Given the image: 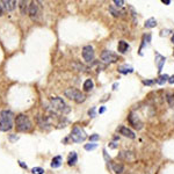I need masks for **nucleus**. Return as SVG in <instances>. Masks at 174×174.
I'll return each mask as SVG.
<instances>
[{"instance_id":"412c9836","label":"nucleus","mask_w":174,"mask_h":174,"mask_svg":"<svg viewBox=\"0 0 174 174\" xmlns=\"http://www.w3.org/2000/svg\"><path fill=\"white\" fill-rule=\"evenodd\" d=\"M156 24H157V20L154 18H150L149 20H146L144 26H145V28H153V27H156Z\"/></svg>"},{"instance_id":"f03ea898","label":"nucleus","mask_w":174,"mask_h":174,"mask_svg":"<svg viewBox=\"0 0 174 174\" xmlns=\"http://www.w3.org/2000/svg\"><path fill=\"white\" fill-rule=\"evenodd\" d=\"M15 125H16V130L20 132H28L32 130V127H33L29 117L24 114H20L16 116Z\"/></svg>"},{"instance_id":"2eb2a0df","label":"nucleus","mask_w":174,"mask_h":174,"mask_svg":"<svg viewBox=\"0 0 174 174\" xmlns=\"http://www.w3.org/2000/svg\"><path fill=\"white\" fill-rule=\"evenodd\" d=\"M128 49H129V44H128L125 41H120V42H119V45H117V50H119V52H121V53H125V52L128 51Z\"/></svg>"},{"instance_id":"393cba45","label":"nucleus","mask_w":174,"mask_h":174,"mask_svg":"<svg viewBox=\"0 0 174 174\" xmlns=\"http://www.w3.org/2000/svg\"><path fill=\"white\" fill-rule=\"evenodd\" d=\"M32 173H33V174H43V173H44V169L41 168V167H34V168L32 169Z\"/></svg>"},{"instance_id":"9d476101","label":"nucleus","mask_w":174,"mask_h":174,"mask_svg":"<svg viewBox=\"0 0 174 174\" xmlns=\"http://www.w3.org/2000/svg\"><path fill=\"white\" fill-rule=\"evenodd\" d=\"M117 158L122 159V160H128V161H131V160H135V154L134 152L131 151H121L117 156Z\"/></svg>"},{"instance_id":"7c9ffc66","label":"nucleus","mask_w":174,"mask_h":174,"mask_svg":"<svg viewBox=\"0 0 174 174\" xmlns=\"http://www.w3.org/2000/svg\"><path fill=\"white\" fill-rule=\"evenodd\" d=\"M4 14V7H3V4H1V1H0V16H1Z\"/></svg>"},{"instance_id":"6ab92c4d","label":"nucleus","mask_w":174,"mask_h":174,"mask_svg":"<svg viewBox=\"0 0 174 174\" xmlns=\"http://www.w3.org/2000/svg\"><path fill=\"white\" fill-rule=\"evenodd\" d=\"M61 165H62V157L61 156H57L52 159V161H51V167L52 168H58Z\"/></svg>"},{"instance_id":"b1692460","label":"nucleus","mask_w":174,"mask_h":174,"mask_svg":"<svg viewBox=\"0 0 174 174\" xmlns=\"http://www.w3.org/2000/svg\"><path fill=\"white\" fill-rule=\"evenodd\" d=\"M150 40H151V35H150V34L144 36V38H143V44H142V47H140V50L143 49V47H145V45H149Z\"/></svg>"},{"instance_id":"c85d7f7f","label":"nucleus","mask_w":174,"mask_h":174,"mask_svg":"<svg viewBox=\"0 0 174 174\" xmlns=\"http://www.w3.org/2000/svg\"><path fill=\"white\" fill-rule=\"evenodd\" d=\"M88 115L91 116V117H95V108H92L88 110Z\"/></svg>"},{"instance_id":"5701e85b","label":"nucleus","mask_w":174,"mask_h":174,"mask_svg":"<svg viewBox=\"0 0 174 174\" xmlns=\"http://www.w3.org/2000/svg\"><path fill=\"white\" fill-rule=\"evenodd\" d=\"M85 150L86 151H92V150H95L98 148V144L96 143H90V144H85Z\"/></svg>"},{"instance_id":"a211bd4d","label":"nucleus","mask_w":174,"mask_h":174,"mask_svg":"<svg viewBox=\"0 0 174 174\" xmlns=\"http://www.w3.org/2000/svg\"><path fill=\"white\" fill-rule=\"evenodd\" d=\"M77 161H78V156H77V153H76V152H71L70 156H69V159H67V164H69L70 166H74V165L77 164Z\"/></svg>"},{"instance_id":"ddd939ff","label":"nucleus","mask_w":174,"mask_h":174,"mask_svg":"<svg viewBox=\"0 0 174 174\" xmlns=\"http://www.w3.org/2000/svg\"><path fill=\"white\" fill-rule=\"evenodd\" d=\"M1 4H3V7H4L5 11L12 12V11L15 9L18 3H16V1H9V0H7V1H1Z\"/></svg>"},{"instance_id":"4c0bfd02","label":"nucleus","mask_w":174,"mask_h":174,"mask_svg":"<svg viewBox=\"0 0 174 174\" xmlns=\"http://www.w3.org/2000/svg\"><path fill=\"white\" fill-rule=\"evenodd\" d=\"M172 43H173V44H174V35H173V36H172Z\"/></svg>"},{"instance_id":"f3484780","label":"nucleus","mask_w":174,"mask_h":174,"mask_svg":"<svg viewBox=\"0 0 174 174\" xmlns=\"http://www.w3.org/2000/svg\"><path fill=\"white\" fill-rule=\"evenodd\" d=\"M93 86H94V84H93L92 79H86L85 82H84V85H82V88H84V91L88 92V91H91L93 88Z\"/></svg>"},{"instance_id":"72a5a7b5","label":"nucleus","mask_w":174,"mask_h":174,"mask_svg":"<svg viewBox=\"0 0 174 174\" xmlns=\"http://www.w3.org/2000/svg\"><path fill=\"white\" fill-rule=\"evenodd\" d=\"M106 111V107H101L100 109H99V114H103Z\"/></svg>"},{"instance_id":"58836bf2","label":"nucleus","mask_w":174,"mask_h":174,"mask_svg":"<svg viewBox=\"0 0 174 174\" xmlns=\"http://www.w3.org/2000/svg\"><path fill=\"white\" fill-rule=\"evenodd\" d=\"M173 56H174V51H173Z\"/></svg>"},{"instance_id":"4468645a","label":"nucleus","mask_w":174,"mask_h":174,"mask_svg":"<svg viewBox=\"0 0 174 174\" xmlns=\"http://www.w3.org/2000/svg\"><path fill=\"white\" fill-rule=\"evenodd\" d=\"M19 8H20V12L22 15H26L28 13V9H29V5L27 1H19Z\"/></svg>"},{"instance_id":"c756f323","label":"nucleus","mask_w":174,"mask_h":174,"mask_svg":"<svg viewBox=\"0 0 174 174\" xmlns=\"http://www.w3.org/2000/svg\"><path fill=\"white\" fill-rule=\"evenodd\" d=\"M154 81L153 80H143V84L144 85H148V86H150V85H152Z\"/></svg>"},{"instance_id":"dca6fc26","label":"nucleus","mask_w":174,"mask_h":174,"mask_svg":"<svg viewBox=\"0 0 174 174\" xmlns=\"http://www.w3.org/2000/svg\"><path fill=\"white\" fill-rule=\"evenodd\" d=\"M111 167L116 174H121L124 169V166L122 164H119V163H111Z\"/></svg>"},{"instance_id":"1a4fd4ad","label":"nucleus","mask_w":174,"mask_h":174,"mask_svg":"<svg viewBox=\"0 0 174 174\" xmlns=\"http://www.w3.org/2000/svg\"><path fill=\"white\" fill-rule=\"evenodd\" d=\"M128 120H129V122H130V124L134 127V128H136V129H142V125H143V123L139 121V119L137 117L136 115H134L132 113L128 116Z\"/></svg>"},{"instance_id":"e433bc0d","label":"nucleus","mask_w":174,"mask_h":174,"mask_svg":"<svg viewBox=\"0 0 174 174\" xmlns=\"http://www.w3.org/2000/svg\"><path fill=\"white\" fill-rule=\"evenodd\" d=\"M117 86H119V84H117V82L114 84V86H113V87H114V90H116V87H117Z\"/></svg>"},{"instance_id":"39448f33","label":"nucleus","mask_w":174,"mask_h":174,"mask_svg":"<svg viewBox=\"0 0 174 174\" xmlns=\"http://www.w3.org/2000/svg\"><path fill=\"white\" fill-rule=\"evenodd\" d=\"M71 138L76 143H81V142H84L87 138V136H86V132L81 128L74 127L72 129V131H71Z\"/></svg>"},{"instance_id":"aec40b11","label":"nucleus","mask_w":174,"mask_h":174,"mask_svg":"<svg viewBox=\"0 0 174 174\" xmlns=\"http://www.w3.org/2000/svg\"><path fill=\"white\" fill-rule=\"evenodd\" d=\"M119 72L122 73V74H128V73H132L134 72V69L128 66V65H122L119 67Z\"/></svg>"},{"instance_id":"a878e982","label":"nucleus","mask_w":174,"mask_h":174,"mask_svg":"<svg viewBox=\"0 0 174 174\" xmlns=\"http://www.w3.org/2000/svg\"><path fill=\"white\" fill-rule=\"evenodd\" d=\"M167 100H168V103H169L172 107H174V94H171V95H168Z\"/></svg>"},{"instance_id":"6e6552de","label":"nucleus","mask_w":174,"mask_h":174,"mask_svg":"<svg viewBox=\"0 0 174 174\" xmlns=\"http://www.w3.org/2000/svg\"><path fill=\"white\" fill-rule=\"evenodd\" d=\"M28 14L30 16V19L33 21H38L40 19V9L37 6V3L32 1L30 5H29V9H28Z\"/></svg>"},{"instance_id":"473e14b6","label":"nucleus","mask_w":174,"mask_h":174,"mask_svg":"<svg viewBox=\"0 0 174 174\" xmlns=\"http://www.w3.org/2000/svg\"><path fill=\"white\" fill-rule=\"evenodd\" d=\"M19 165H20L22 168H26V169H27V165H26L23 161H19Z\"/></svg>"},{"instance_id":"0eeeda50","label":"nucleus","mask_w":174,"mask_h":174,"mask_svg":"<svg viewBox=\"0 0 174 174\" xmlns=\"http://www.w3.org/2000/svg\"><path fill=\"white\" fill-rule=\"evenodd\" d=\"M82 57H84L85 62H87V63L93 62V59H94V49H93L92 45H85L82 48Z\"/></svg>"},{"instance_id":"7ed1b4c3","label":"nucleus","mask_w":174,"mask_h":174,"mask_svg":"<svg viewBox=\"0 0 174 174\" xmlns=\"http://www.w3.org/2000/svg\"><path fill=\"white\" fill-rule=\"evenodd\" d=\"M50 102H51V106H52V108L55 110H58L59 113H63V114L70 113V107L65 103V101L62 98H59V96L51 98Z\"/></svg>"},{"instance_id":"4be33fe9","label":"nucleus","mask_w":174,"mask_h":174,"mask_svg":"<svg viewBox=\"0 0 174 174\" xmlns=\"http://www.w3.org/2000/svg\"><path fill=\"white\" fill-rule=\"evenodd\" d=\"M168 76L167 74H161L159 78H158V80H157V84L158 85H164L166 81H168Z\"/></svg>"},{"instance_id":"2f4dec72","label":"nucleus","mask_w":174,"mask_h":174,"mask_svg":"<svg viewBox=\"0 0 174 174\" xmlns=\"http://www.w3.org/2000/svg\"><path fill=\"white\" fill-rule=\"evenodd\" d=\"M168 82H169V84H172V85L174 84V74H173L172 77H169V78H168Z\"/></svg>"},{"instance_id":"f257e3e1","label":"nucleus","mask_w":174,"mask_h":174,"mask_svg":"<svg viewBox=\"0 0 174 174\" xmlns=\"http://www.w3.org/2000/svg\"><path fill=\"white\" fill-rule=\"evenodd\" d=\"M14 122V114L11 110H1L0 111V130L9 131L13 128Z\"/></svg>"},{"instance_id":"f8f14e48","label":"nucleus","mask_w":174,"mask_h":174,"mask_svg":"<svg viewBox=\"0 0 174 174\" xmlns=\"http://www.w3.org/2000/svg\"><path fill=\"white\" fill-rule=\"evenodd\" d=\"M120 134L121 135H123L124 137H128V138H131V139H134L136 136H135V134H134V131L132 130H130L129 128H127V127H121L120 128Z\"/></svg>"},{"instance_id":"9b49d317","label":"nucleus","mask_w":174,"mask_h":174,"mask_svg":"<svg viewBox=\"0 0 174 174\" xmlns=\"http://www.w3.org/2000/svg\"><path fill=\"white\" fill-rule=\"evenodd\" d=\"M165 62H166V58H165L164 56H161L160 53L157 52V53H156V63H157V66H158V71H159V72H161Z\"/></svg>"},{"instance_id":"cd10ccee","label":"nucleus","mask_w":174,"mask_h":174,"mask_svg":"<svg viewBox=\"0 0 174 174\" xmlns=\"http://www.w3.org/2000/svg\"><path fill=\"white\" fill-rule=\"evenodd\" d=\"M99 138H100V136H99V135H96V134H94V135L90 136V140H91V142H95V140H98Z\"/></svg>"},{"instance_id":"f704fd0d","label":"nucleus","mask_w":174,"mask_h":174,"mask_svg":"<svg viewBox=\"0 0 174 174\" xmlns=\"http://www.w3.org/2000/svg\"><path fill=\"white\" fill-rule=\"evenodd\" d=\"M163 4H166V5H169V4H171V0H163Z\"/></svg>"},{"instance_id":"20e7f679","label":"nucleus","mask_w":174,"mask_h":174,"mask_svg":"<svg viewBox=\"0 0 174 174\" xmlns=\"http://www.w3.org/2000/svg\"><path fill=\"white\" fill-rule=\"evenodd\" d=\"M64 95L66 98H69L70 100H73L77 103H81V102L85 101V95L76 88H66L64 91Z\"/></svg>"},{"instance_id":"bb28decb","label":"nucleus","mask_w":174,"mask_h":174,"mask_svg":"<svg viewBox=\"0 0 174 174\" xmlns=\"http://www.w3.org/2000/svg\"><path fill=\"white\" fill-rule=\"evenodd\" d=\"M114 4L117 7H121V6L124 5V1H123V0H114Z\"/></svg>"},{"instance_id":"423d86ee","label":"nucleus","mask_w":174,"mask_h":174,"mask_svg":"<svg viewBox=\"0 0 174 174\" xmlns=\"http://www.w3.org/2000/svg\"><path fill=\"white\" fill-rule=\"evenodd\" d=\"M101 61L106 64H111V63H116L119 61V56L114 53L113 51H108V50H105L102 53H101Z\"/></svg>"},{"instance_id":"c9c22d12","label":"nucleus","mask_w":174,"mask_h":174,"mask_svg":"<svg viewBox=\"0 0 174 174\" xmlns=\"http://www.w3.org/2000/svg\"><path fill=\"white\" fill-rule=\"evenodd\" d=\"M168 32H169V30H163V32H161V33H163L161 35H164V34H165V35H167V34H168Z\"/></svg>"}]
</instances>
